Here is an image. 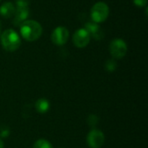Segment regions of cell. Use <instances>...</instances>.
Wrapping results in <instances>:
<instances>
[{
	"instance_id": "obj_16",
	"label": "cell",
	"mask_w": 148,
	"mask_h": 148,
	"mask_svg": "<svg viewBox=\"0 0 148 148\" xmlns=\"http://www.w3.org/2000/svg\"><path fill=\"white\" fill-rule=\"evenodd\" d=\"M3 147H4V144H3V140L0 139V148H3Z\"/></svg>"
},
{
	"instance_id": "obj_13",
	"label": "cell",
	"mask_w": 148,
	"mask_h": 148,
	"mask_svg": "<svg viewBox=\"0 0 148 148\" xmlns=\"http://www.w3.org/2000/svg\"><path fill=\"white\" fill-rule=\"evenodd\" d=\"M117 69V62L114 59H109L105 63V69L108 72H114Z\"/></svg>"
},
{
	"instance_id": "obj_5",
	"label": "cell",
	"mask_w": 148,
	"mask_h": 148,
	"mask_svg": "<svg viewBox=\"0 0 148 148\" xmlns=\"http://www.w3.org/2000/svg\"><path fill=\"white\" fill-rule=\"evenodd\" d=\"M105 141L104 134L98 129L91 130L87 136V143L90 148H101Z\"/></svg>"
},
{
	"instance_id": "obj_18",
	"label": "cell",
	"mask_w": 148,
	"mask_h": 148,
	"mask_svg": "<svg viewBox=\"0 0 148 148\" xmlns=\"http://www.w3.org/2000/svg\"><path fill=\"white\" fill-rule=\"evenodd\" d=\"M61 148H63V147H61Z\"/></svg>"
},
{
	"instance_id": "obj_17",
	"label": "cell",
	"mask_w": 148,
	"mask_h": 148,
	"mask_svg": "<svg viewBox=\"0 0 148 148\" xmlns=\"http://www.w3.org/2000/svg\"><path fill=\"white\" fill-rule=\"evenodd\" d=\"M0 36H1V23H0Z\"/></svg>"
},
{
	"instance_id": "obj_19",
	"label": "cell",
	"mask_w": 148,
	"mask_h": 148,
	"mask_svg": "<svg viewBox=\"0 0 148 148\" xmlns=\"http://www.w3.org/2000/svg\"><path fill=\"white\" fill-rule=\"evenodd\" d=\"M0 1H1V0H0Z\"/></svg>"
},
{
	"instance_id": "obj_2",
	"label": "cell",
	"mask_w": 148,
	"mask_h": 148,
	"mask_svg": "<svg viewBox=\"0 0 148 148\" xmlns=\"http://www.w3.org/2000/svg\"><path fill=\"white\" fill-rule=\"evenodd\" d=\"M1 44L6 51L13 52L20 47L21 38L15 30L11 29H5L1 34Z\"/></svg>"
},
{
	"instance_id": "obj_4",
	"label": "cell",
	"mask_w": 148,
	"mask_h": 148,
	"mask_svg": "<svg viewBox=\"0 0 148 148\" xmlns=\"http://www.w3.org/2000/svg\"><path fill=\"white\" fill-rule=\"evenodd\" d=\"M109 51L111 56L115 59L123 58L127 52V45L124 40L121 38L114 39L109 45Z\"/></svg>"
},
{
	"instance_id": "obj_14",
	"label": "cell",
	"mask_w": 148,
	"mask_h": 148,
	"mask_svg": "<svg viewBox=\"0 0 148 148\" xmlns=\"http://www.w3.org/2000/svg\"><path fill=\"white\" fill-rule=\"evenodd\" d=\"M16 5L17 8H29V0H16Z\"/></svg>"
},
{
	"instance_id": "obj_1",
	"label": "cell",
	"mask_w": 148,
	"mask_h": 148,
	"mask_svg": "<svg viewBox=\"0 0 148 148\" xmlns=\"http://www.w3.org/2000/svg\"><path fill=\"white\" fill-rule=\"evenodd\" d=\"M21 36L28 42H34L42 36V28L41 24L33 20H26L20 25Z\"/></svg>"
},
{
	"instance_id": "obj_8",
	"label": "cell",
	"mask_w": 148,
	"mask_h": 148,
	"mask_svg": "<svg viewBox=\"0 0 148 148\" xmlns=\"http://www.w3.org/2000/svg\"><path fill=\"white\" fill-rule=\"evenodd\" d=\"M29 17V8H17L14 14L13 23L15 25H21Z\"/></svg>"
},
{
	"instance_id": "obj_3",
	"label": "cell",
	"mask_w": 148,
	"mask_h": 148,
	"mask_svg": "<svg viewBox=\"0 0 148 148\" xmlns=\"http://www.w3.org/2000/svg\"><path fill=\"white\" fill-rule=\"evenodd\" d=\"M91 18L94 23H103L107 20L109 15V8L107 3L103 2L96 3L91 9Z\"/></svg>"
},
{
	"instance_id": "obj_9",
	"label": "cell",
	"mask_w": 148,
	"mask_h": 148,
	"mask_svg": "<svg viewBox=\"0 0 148 148\" xmlns=\"http://www.w3.org/2000/svg\"><path fill=\"white\" fill-rule=\"evenodd\" d=\"M85 29L88 32L90 36H93L94 38L97 40L101 38V36H102V31L100 29V27L97 25V23L94 22H88L85 24Z\"/></svg>"
},
{
	"instance_id": "obj_11",
	"label": "cell",
	"mask_w": 148,
	"mask_h": 148,
	"mask_svg": "<svg viewBox=\"0 0 148 148\" xmlns=\"http://www.w3.org/2000/svg\"><path fill=\"white\" fill-rule=\"evenodd\" d=\"M35 108L37 113L39 114H45L49 109V102L45 98L38 99L35 103Z\"/></svg>"
},
{
	"instance_id": "obj_10",
	"label": "cell",
	"mask_w": 148,
	"mask_h": 148,
	"mask_svg": "<svg viewBox=\"0 0 148 148\" xmlns=\"http://www.w3.org/2000/svg\"><path fill=\"white\" fill-rule=\"evenodd\" d=\"M16 11L15 6L12 3L5 2L0 7V15L4 18H10L14 16Z\"/></svg>"
},
{
	"instance_id": "obj_12",
	"label": "cell",
	"mask_w": 148,
	"mask_h": 148,
	"mask_svg": "<svg viewBox=\"0 0 148 148\" xmlns=\"http://www.w3.org/2000/svg\"><path fill=\"white\" fill-rule=\"evenodd\" d=\"M33 148H53V146L49 140L44 139H40L35 142Z\"/></svg>"
},
{
	"instance_id": "obj_7",
	"label": "cell",
	"mask_w": 148,
	"mask_h": 148,
	"mask_svg": "<svg viewBox=\"0 0 148 148\" xmlns=\"http://www.w3.org/2000/svg\"><path fill=\"white\" fill-rule=\"evenodd\" d=\"M73 41L77 48H85L90 42V35L85 29H77L74 34Z\"/></svg>"
},
{
	"instance_id": "obj_6",
	"label": "cell",
	"mask_w": 148,
	"mask_h": 148,
	"mask_svg": "<svg viewBox=\"0 0 148 148\" xmlns=\"http://www.w3.org/2000/svg\"><path fill=\"white\" fill-rule=\"evenodd\" d=\"M69 37V30L63 26H59L56 28L51 34V41L54 44L57 46L64 45L68 42Z\"/></svg>"
},
{
	"instance_id": "obj_15",
	"label": "cell",
	"mask_w": 148,
	"mask_h": 148,
	"mask_svg": "<svg viewBox=\"0 0 148 148\" xmlns=\"http://www.w3.org/2000/svg\"><path fill=\"white\" fill-rule=\"evenodd\" d=\"M133 2L137 7H144L147 3V0H133Z\"/></svg>"
}]
</instances>
